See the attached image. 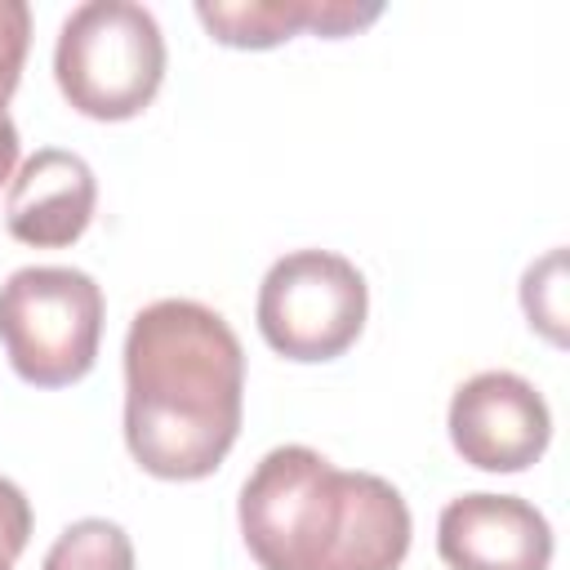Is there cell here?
<instances>
[{
	"mask_svg": "<svg viewBox=\"0 0 570 570\" xmlns=\"http://www.w3.org/2000/svg\"><path fill=\"white\" fill-rule=\"evenodd\" d=\"M245 414V347L196 298H156L125 330V445L156 481L223 468Z\"/></svg>",
	"mask_w": 570,
	"mask_h": 570,
	"instance_id": "6da1fadb",
	"label": "cell"
},
{
	"mask_svg": "<svg viewBox=\"0 0 570 570\" xmlns=\"http://www.w3.org/2000/svg\"><path fill=\"white\" fill-rule=\"evenodd\" d=\"M236 521L263 570H401L410 503L374 472H343L312 445L267 450L240 485Z\"/></svg>",
	"mask_w": 570,
	"mask_h": 570,
	"instance_id": "7a4b0ae2",
	"label": "cell"
},
{
	"mask_svg": "<svg viewBox=\"0 0 570 570\" xmlns=\"http://www.w3.org/2000/svg\"><path fill=\"white\" fill-rule=\"evenodd\" d=\"M53 80L71 111L89 120H134L165 80V36L134 0L76 4L53 40Z\"/></svg>",
	"mask_w": 570,
	"mask_h": 570,
	"instance_id": "3957f363",
	"label": "cell"
},
{
	"mask_svg": "<svg viewBox=\"0 0 570 570\" xmlns=\"http://www.w3.org/2000/svg\"><path fill=\"white\" fill-rule=\"evenodd\" d=\"M102 285L80 267H18L0 285V343L31 387L80 383L102 343Z\"/></svg>",
	"mask_w": 570,
	"mask_h": 570,
	"instance_id": "277c9868",
	"label": "cell"
},
{
	"mask_svg": "<svg viewBox=\"0 0 570 570\" xmlns=\"http://www.w3.org/2000/svg\"><path fill=\"white\" fill-rule=\"evenodd\" d=\"M258 334L263 343L298 365L343 356L370 316V285L361 267L334 249L281 254L258 285Z\"/></svg>",
	"mask_w": 570,
	"mask_h": 570,
	"instance_id": "5b68a950",
	"label": "cell"
},
{
	"mask_svg": "<svg viewBox=\"0 0 570 570\" xmlns=\"http://www.w3.org/2000/svg\"><path fill=\"white\" fill-rule=\"evenodd\" d=\"M450 445L481 472H525L552 441V410L543 392L512 370H481L450 396Z\"/></svg>",
	"mask_w": 570,
	"mask_h": 570,
	"instance_id": "8992f818",
	"label": "cell"
},
{
	"mask_svg": "<svg viewBox=\"0 0 570 570\" xmlns=\"http://www.w3.org/2000/svg\"><path fill=\"white\" fill-rule=\"evenodd\" d=\"M436 552L450 570H548L552 525L521 494L472 490L441 508Z\"/></svg>",
	"mask_w": 570,
	"mask_h": 570,
	"instance_id": "52a82bcc",
	"label": "cell"
},
{
	"mask_svg": "<svg viewBox=\"0 0 570 570\" xmlns=\"http://www.w3.org/2000/svg\"><path fill=\"white\" fill-rule=\"evenodd\" d=\"M98 209V178L85 156L40 147L22 160L4 196V227L31 249H62L85 236Z\"/></svg>",
	"mask_w": 570,
	"mask_h": 570,
	"instance_id": "ba28073f",
	"label": "cell"
},
{
	"mask_svg": "<svg viewBox=\"0 0 570 570\" xmlns=\"http://www.w3.org/2000/svg\"><path fill=\"white\" fill-rule=\"evenodd\" d=\"M200 27L227 49H276L298 31L343 40L383 18V4L352 0H200Z\"/></svg>",
	"mask_w": 570,
	"mask_h": 570,
	"instance_id": "9c48e42d",
	"label": "cell"
},
{
	"mask_svg": "<svg viewBox=\"0 0 570 570\" xmlns=\"http://www.w3.org/2000/svg\"><path fill=\"white\" fill-rule=\"evenodd\" d=\"M40 570H134V539L107 517H80L49 543Z\"/></svg>",
	"mask_w": 570,
	"mask_h": 570,
	"instance_id": "30bf717a",
	"label": "cell"
},
{
	"mask_svg": "<svg viewBox=\"0 0 570 570\" xmlns=\"http://www.w3.org/2000/svg\"><path fill=\"white\" fill-rule=\"evenodd\" d=\"M566 254L561 249H552V254H543L539 263H530L525 267V276H521V307H525V316H530V330H539L548 343H566V330H561V321H566Z\"/></svg>",
	"mask_w": 570,
	"mask_h": 570,
	"instance_id": "8fae6325",
	"label": "cell"
},
{
	"mask_svg": "<svg viewBox=\"0 0 570 570\" xmlns=\"http://www.w3.org/2000/svg\"><path fill=\"white\" fill-rule=\"evenodd\" d=\"M27 49H31V4L0 0V107L13 98V89L22 80Z\"/></svg>",
	"mask_w": 570,
	"mask_h": 570,
	"instance_id": "7c38bea8",
	"label": "cell"
},
{
	"mask_svg": "<svg viewBox=\"0 0 570 570\" xmlns=\"http://www.w3.org/2000/svg\"><path fill=\"white\" fill-rule=\"evenodd\" d=\"M27 539H31V503H27L22 485L0 476V570L18 566Z\"/></svg>",
	"mask_w": 570,
	"mask_h": 570,
	"instance_id": "4fadbf2b",
	"label": "cell"
},
{
	"mask_svg": "<svg viewBox=\"0 0 570 570\" xmlns=\"http://www.w3.org/2000/svg\"><path fill=\"white\" fill-rule=\"evenodd\" d=\"M13 165H18V125L9 107H0V187L13 178Z\"/></svg>",
	"mask_w": 570,
	"mask_h": 570,
	"instance_id": "5bb4252c",
	"label": "cell"
}]
</instances>
